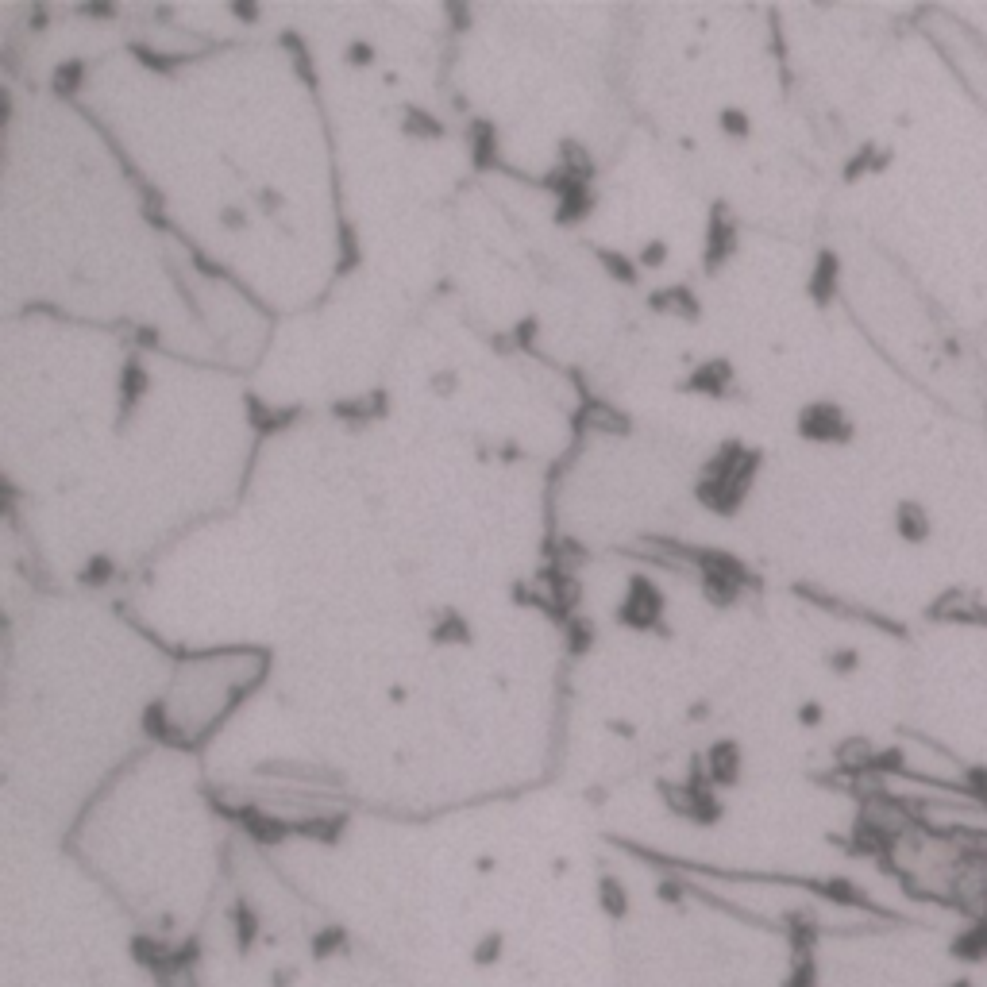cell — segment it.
I'll return each mask as SVG.
<instances>
[{
	"mask_svg": "<svg viewBox=\"0 0 987 987\" xmlns=\"http://www.w3.org/2000/svg\"><path fill=\"white\" fill-rule=\"evenodd\" d=\"M509 340H513V347H517V351H533L536 340H540V321H536V317H525V321H517V324H513V332H509Z\"/></svg>",
	"mask_w": 987,
	"mask_h": 987,
	"instance_id": "f546056e",
	"label": "cell"
},
{
	"mask_svg": "<svg viewBox=\"0 0 987 987\" xmlns=\"http://www.w3.org/2000/svg\"><path fill=\"white\" fill-rule=\"evenodd\" d=\"M571 421H575V432H602V436H625L633 428V421L617 405L602 398H583Z\"/></svg>",
	"mask_w": 987,
	"mask_h": 987,
	"instance_id": "ba28073f",
	"label": "cell"
},
{
	"mask_svg": "<svg viewBox=\"0 0 987 987\" xmlns=\"http://www.w3.org/2000/svg\"><path fill=\"white\" fill-rule=\"evenodd\" d=\"M648 309L652 313H664V317H679V321H702V301L694 294V286L687 282H671V286H660L648 294Z\"/></svg>",
	"mask_w": 987,
	"mask_h": 987,
	"instance_id": "9c48e42d",
	"label": "cell"
},
{
	"mask_svg": "<svg viewBox=\"0 0 987 987\" xmlns=\"http://www.w3.org/2000/svg\"><path fill=\"white\" fill-rule=\"evenodd\" d=\"M594 259H598V267L606 270L614 282H621V286H637V282H641V267H637V259H633V255H625V251H617V247L594 243Z\"/></svg>",
	"mask_w": 987,
	"mask_h": 987,
	"instance_id": "e0dca14e",
	"label": "cell"
},
{
	"mask_svg": "<svg viewBox=\"0 0 987 987\" xmlns=\"http://www.w3.org/2000/svg\"><path fill=\"white\" fill-rule=\"evenodd\" d=\"M822 664H826L829 671L837 675V679H849V675H856V671H860L864 656H860V648H853V644H837V648H829Z\"/></svg>",
	"mask_w": 987,
	"mask_h": 987,
	"instance_id": "cb8c5ba5",
	"label": "cell"
},
{
	"mask_svg": "<svg viewBox=\"0 0 987 987\" xmlns=\"http://www.w3.org/2000/svg\"><path fill=\"white\" fill-rule=\"evenodd\" d=\"M667 259H671V247L664 240H648L641 243V251H637V267L641 270H664Z\"/></svg>",
	"mask_w": 987,
	"mask_h": 987,
	"instance_id": "4316f807",
	"label": "cell"
},
{
	"mask_svg": "<svg viewBox=\"0 0 987 987\" xmlns=\"http://www.w3.org/2000/svg\"><path fill=\"white\" fill-rule=\"evenodd\" d=\"M220 228H228V232H243V228H247V209H240V205H228V209L220 213Z\"/></svg>",
	"mask_w": 987,
	"mask_h": 987,
	"instance_id": "1f68e13d",
	"label": "cell"
},
{
	"mask_svg": "<svg viewBox=\"0 0 987 987\" xmlns=\"http://www.w3.org/2000/svg\"><path fill=\"white\" fill-rule=\"evenodd\" d=\"M374 58H378V51H374L371 39H351V43L344 47V62H347V66H355V70H363V66H374Z\"/></svg>",
	"mask_w": 987,
	"mask_h": 987,
	"instance_id": "f1b7e54d",
	"label": "cell"
},
{
	"mask_svg": "<svg viewBox=\"0 0 987 987\" xmlns=\"http://www.w3.org/2000/svg\"><path fill=\"white\" fill-rule=\"evenodd\" d=\"M617 625L633 629V633H660L671 637V625H667V594L660 590V583L652 575H633L629 587L621 594V602L614 606Z\"/></svg>",
	"mask_w": 987,
	"mask_h": 987,
	"instance_id": "7a4b0ae2",
	"label": "cell"
},
{
	"mask_svg": "<svg viewBox=\"0 0 987 987\" xmlns=\"http://www.w3.org/2000/svg\"><path fill=\"white\" fill-rule=\"evenodd\" d=\"M922 617L930 625H957V629H987V598L980 590L953 583V587L937 590L926 602Z\"/></svg>",
	"mask_w": 987,
	"mask_h": 987,
	"instance_id": "277c9868",
	"label": "cell"
},
{
	"mask_svg": "<svg viewBox=\"0 0 987 987\" xmlns=\"http://www.w3.org/2000/svg\"><path fill=\"white\" fill-rule=\"evenodd\" d=\"M428 641L440 644V648H467V644L475 641V629H471V621L463 614H444L432 621Z\"/></svg>",
	"mask_w": 987,
	"mask_h": 987,
	"instance_id": "ac0fdd59",
	"label": "cell"
},
{
	"mask_svg": "<svg viewBox=\"0 0 987 987\" xmlns=\"http://www.w3.org/2000/svg\"><path fill=\"white\" fill-rule=\"evenodd\" d=\"M81 16H89V20H112V16H116V8H108V4H85V8H81Z\"/></svg>",
	"mask_w": 987,
	"mask_h": 987,
	"instance_id": "836d02e7",
	"label": "cell"
},
{
	"mask_svg": "<svg viewBox=\"0 0 987 987\" xmlns=\"http://www.w3.org/2000/svg\"><path fill=\"white\" fill-rule=\"evenodd\" d=\"M151 390V374L143 367V359H128L120 367V413L128 417L135 405L143 401V394Z\"/></svg>",
	"mask_w": 987,
	"mask_h": 987,
	"instance_id": "2e32d148",
	"label": "cell"
},
{
	"mask_svg": "<svg viewBox=\"0 0 987 987\" xmlns=\"http://www.w3.org/2000/svg\"><path fill=\"white\" fill-rule=\"evenodd\" d=\"M467 151H471V166L486 174L502 166V151H498V132L490 120H471L467 124Z\"/></svg>",
	"mask_w": 987,
	"mask_h": 987,
	"instance_id": "7c38bea8",
	"label": "cell"
},
{
	"mask_svg": "<svg viewBox=\"0 0 987 987\" xmlns=\"http://www.w3.org/2000/svg\"><path fill=\"white\" fill-rule=\"evenodd\" d=\"M232 16H236V20H243V24H255V20L263 16V12H259L255 4H232Z\"/></svg>",
	"mask_w": 987,
	"mask_h": 987,
	"instance_id": "e575fe53",
	"label": "cell"
},
{
	"mask_svg": "<svg viewBox=\"0 0 987 987\" xmlns=\"http://www.w3.org/2000/svg\"><path fill=\"white\" fill-rule=\"evenodd\" d=\"M563 629V648L571 652V656H587L590 648H594V621L590 617H583V614H575V617H567L560 625Z\"/></svg>",
	"mask_w": 987,
	"mask_h": 987,
	"instance_id": "7402d4cb",
	"label": "cell"
},
{
	"mask_svg": "<svg viewBox=\"0 0 987 987\" xmlns=\"http://www.w3.org/2000/svg\"><path fill=\"white\" fill-rule=\"evenodd\" d=\"M949 987H972V980H957V984H949Z\"/></svg>",
	"mask_w": 987,
	"mask_h": 987,
	"instance_id": "8d00e7d4",
	"label": "cell"
},
{
	"mask_svg": "<svg viewBox=\"0 0 987 987\" xmlns=\"http://www.w3.org/2000/svg\"><path fill=\"white\" fill-rule=\"evenodd\" d=\"M841 294V255L833 247H822L814 255V267H810V278H806V297L818 305V309H829Z\"/></svg>",
	"mask_w": 987,
	"mask_h": 987,
	"instance_id": "52a82bcc",
	"label": "cell"
},
{
	"mask_svg": "<svg viewBox=\"0 0 987 987\" xmlns=\"http://www.w3.org/2000/svg\"><path fill=\"white\" fill-rule=\"evenodd\" d=\"M741 247V228H737V216L729 213L725 201H714L710 213H706V240H702V267L706 274H718Z\"/></svg>",
	"mask_w": 987,
	"mask_h": 987,
	"instance_id": "5b68a950",
	"label": "cell"
},
{
	"mask_svg": "<svg viewBox=\"0 0 987 987\" xmlns=\"http://www.w3.org/2000/svg\"><path fill=\"white\" fill-rule=\"evenodd\" d=\"M112 575H116V563L108 560V556H93V560L81 567V583L85 587H105Z\"/></svg>",
	"mask_w": 987,
	"mask_h": 987,
	"instance_id": "83f0119b",
	"label": "cell"
},
{
	"mask_svg": "<svg viewBox=\"0 0 987 987\" xmlns=\"http://www.w3.org/2000/svg\"><path fill=\"white\" fill-rule=\"evenodd\" d=\"M791 594L806 602V606H814V610H822L829 617H841V621H856V625H868V629H876L883 637H895V641H907L910 629L903 621H895L891 614H883V610H872V606H864V602H853V598H841V594H833L826 587H814V583H795Z\"/></svg>",
	"mask_w": 987,
	"mask_h": 987,
	"instance_id": "6da1fadb",
	"label": "cell"
},
{
	"mask_svg": "<svg viewBox=\"0 0 987 987\" xmlns=\"http://www.w3.org/2000/svg\"><path fill=\"white\" fill-rule=\"evenodd\" d=\"M128 51H132V58H139V66H147L155 74H174L186 62V54H166L159 47H151V43H128Z\"/></svg>",
	"mask_w": 987,
	"mask_h": 987,
	"instance_id": "603a6c76",
	"label": "cell"
},
{
	"mask_svg": "<svg viewBox=\"0 0 987 987\" xmlns=\"http://www.w3.org/2000/svg\"><path fill=\"white\" fill-rule=\"evenodd\" d=\"M822 721H826V706H822V702H814V698H810V702H802L799 706V725H806V729H818Z\"/></svg>",
	"mask_w": 987,
	"mask_h": 987,
	"instance_id": "4dcf8cb0",
	"label": "cell"
},
{
	"mask_svg": "<svg viewBox=\"0 0 987 987\" xmlns=\"http://www.w3.org/2000/svg\"><path fill=\"white\" fill-rule=\"evenodd\" d=\"M706 768H710V779H718V783H733L737 772H741V748L737 741H718V745L706 748Z\"/></svg>",
	"mask_w": 987,
	"mask_h": 987,
	"instance_id": "d6986e66",
	"label": "cell"
},
{
	"mask_svg": "<svg viewBox=\"0 0 987 987\" xmlns=\"http://www.w3.org/2000/svg\"><path fill=\"white\" fill-rule=\"evenodd\" d=\"M795 432L806 444H822V448H841V444H853L856 440V421L849 417V409L841 401H806L795 417Z\"/></svg>",
	"mask_w": 987,
	"mask_h": 987,
	"instance_id": "3957f363",
	"label": "cell"
},
{
	"mask_svg": "<svg viewBox=\"0 0 987 987\" xmlns=\"http://www.w3.org/2000/svg\"><path fill=\"white\" fill-rule=\"evenodd\" d=\"M81 78H85V62H81V58H70V62H62V66L54 70V89H58L62 97H74Z\"/></svg>",
	"mask_w": 987,
	"mask_h": 987,
	"instance_id": "484cf974",
	"label": "cell"
},
{
	"mask_svg": "<svg viewBox=\"0 0 987 987\" xmlns=\"http://www.w3.org/2000/svg\"><path fill=\"white\" fill-rule=\"evenodd\" d=\"M683 394H698V398H714L725 401L737 394V374H733V363L729 359H706L698 363L683 382H679Z\"/></svg>",
	"mask_w": 987,
	"mask_h": 987,
	"instance_id": "8992f818",
	"label": "cell"
},
{
	"mask_svg": "<svg viewBox=\"0 0 987 987\" xmlns=\"http://www.w3.org/2000/svg\"><path fill=\"white\" fill-rule=\"evenodd\" d=\"M243 409H247V421H251V428H255L259 436H274V432H282L290 421H297V409H278V405L255 398V394L247 398Z\"/></svg>",
	"mask_w": 987,
	"mask_h": 987,
	"instance_id": "9a60e30c",
	"label": "cell"
},
{
	"mask_svg": "<svg viewBox=\"0 0 987 987\" xmlns=\"http://www.w3.org/2000/svg\"><path fill=\"white\" fill-rule=\"evenodd\" d=\"M259 201H263V209H267V213H274V209L282 205V197H274L270 189H259Z\"/></svg>",
	"mask_w": 987,
	"mask_h": 987,
	"instance_id": "d590c367",
	"label": "cell"
},
{
	"mask_svg": "<svg viewBox=\"0 0 987 987\" xmlns=\"http://www.w3.org/2000/svg\"><path fill=\"white\" fill-rule=\"evenodd\" d=\"M718 128H721V135H729V139H748V135H752V116H748L745 108L725 105L718 112Z\"/></svg>",
	"mask_w": 987,
	"mask_h": 987,
	"instance_id": "d4e9b609",
	"label": "cell"
},
{
	"mask_svg": "<svg viewBox=\"0 0 987 987\" xmlns=\"http://www.w3.org/2000/svg\"><path fill=\"white\" fill-rule=\"evenodd\" d=\"M455 386H459V374L455 371H436L432 374V394L448 398V394H455Z\"/></svg>",
	"mask_w": 987,
	"mask_h": 987,
	"instance_id": "d6a6232c",
	"label": "cell"
},
{
	"mask_svg": "<svg viewBox=\"0 0 987 987\" xmlns=\"http://www.w3.org/2000/svg\"><path fill=\"white\" fill-rule=\"evenodd\" d=\"M386 394L382 390H374V394H363V398H351V401H336L332 405V417L336 421H347V425H367V421H378V417H386Z\"/></svg>",
	"mask_w": 987,
	"mask_h": 987,
	"instance_id": "5bb4252c",
	"label": "cell"
},
{
	"mask_svg": "<svg viewBox=\"0 0 987 987\" xmlns=\"http://www.w3.org/2000/svg\"><path fill=\"white\" fill-rule=\"evenodd\" d=\"M401 132L409 135V139H444V124L421 105H405L401 108Z\"/></svg>",
	"mask_w": 987,
	"mask_h": 987,
	"instance_id": "44dd1931",
	"label": "cell"
},
{
	"mask_svg": "<svg viewBox=\"0 0 987 987\" xmlns=\"http://www.w3.org/2000/svg\"><path fill=\"white\" fill-rule=\"evenodd\" d=\"M891 159H895V151H891V147H880V143H860L853 155L845 159V166H841V178H845L849 186L860 182V178H876V174H883V170L891 166Z\"/></svg>",
	"mask_w": 987,
	"mask_h": 987,
	"instance_id": "4fadbf2b",
	"label": "cell"
},
{
	"mask_svg": "<svg viewBox=\"0 0 987 987\" xmlns=\"http://www.w3.org/2000/svg\"><path fill=\"white\" fill-rule=\"evenodd\" d=\"M891 525H895V536H899L903 544H910V548H922V544H930V536H934V517H930V509L922 506L918 498H899V502H895Z\"/></svg>",
	"mask_w": 987,
	"mask_h": 987,
	"instance_id": "30bf717a",
	"label": "cell"
},
{
	"mask_svg": "<svg viewBox=\"0 0 987 987\" xmlns=\"http://www.w3.org/2000/svg\"><path fill=\"white\" fill-rule=\"evenodd\" d=\"M694 502L718 517H737L741 506L748 502V486L737 482H718V479H698L694 482Z\"/></svg>",
	"mask_w": 987,
	"mask_h": 987,
	"instance_id": "8fae6325",
	"label": "cell"
},
{
	"mask_svg": "<svg viewBox=\"0 0 987 987\" xmlns=\"http://www.w3.org/2000/svg\"><path fill=\"white\" fill-rule=\"evenodd\" d=\"M556 166L567 170L571 178H579V182H594V155H590L587 143H579V139H563Z\"/></svg>",
	"mask_w": 987,
	"mask_h": 987,
	"instance_id": "ffe728a7",
	"label": "cell"
}]
</instances>
